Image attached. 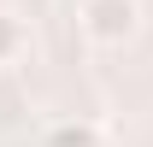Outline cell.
Instances as JSON below:
<instances>
[{
	"label": "cell",
	"instance_id": "6da1fadb",
	"mask_svg": "<svg viewBox=\"0 0 153 147\" xmlns=\"http://www.w3.org/2000/svg\"><path fill=\"white\" fill-rule=\"evenodd\" d=\"M76 24H82V36L94 47H124L141 30V6L135 0H82L76 6Z\"/></svg>",
	"mask_w": 153,
	"mask_h": 147
},
{
	"label": "cell",
	"instance_id": "7a4b0ae2",
	"mask_svg": "<svg viewBox=\"0 0 153 147\" xmlns=\"http://www.w3.org/2000/svg\"><path fill=\"white\" fill-rule=\"evenodd\" d=\"M41 147H106V141H100V129L88 118H59V124H47Z\"/></svg>",
	"mask_w": 153,
	"mask_h": 147
},
{
	"label": "cell",
	"instance_id": "3957f363",
	"mask_svg": "<svg viewBox=\"0 0 153 147\" xmlns=\"http://www.w3.org/2000/svg\"><path fill=\"white\" fill-rule=\"evenodd\" d=\"M18 53H24V24L12 12H0V65H12Z\"/></svg>",
	"mask_w": 153,
	"mask_h": 147
}]
</instances>
